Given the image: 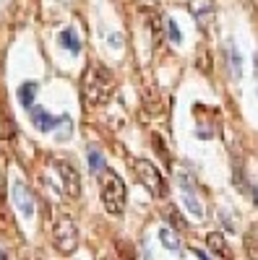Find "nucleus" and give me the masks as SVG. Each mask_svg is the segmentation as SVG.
I'll use <instances>...</instances> for the list:
<instances>
[{"instance_id": "obj_1", "label": "nucleus", "mask_w": 258, "mask_h": 260, "mask_svg": "<svg viewBox=\"0 0 258 260\" xmlns=\"http://www.w3.org/2000/svg\"><path fill=\"white\" fill-rule=\"evenodd\" d=\"M81 94L89 107H99L112 96V76L104 65H89L81 81Z\"/></svg>"}, {"instance_id": "obj_2", "label": "nucleus", "mask_w": 258, "mask_h": 260, "mask_svg": "<svg viewBox=\"0 0 258 260\" xmlns=\"http://www.w3.org/2000/svg\"><path fill=\"white\" fill-rule=\"evenodd\" d=\"M99 182H102V203H104L107 213L120 216L125 211V198H128L123 177L115 175L112 169H104L99 175Z\"/></svg>"}, {"instance_id": "obj_3", "label": "nucleus", "mask_w": 258, "mask_h": 260, "mask_svg": "<svg viewBox=\"0 0 258 260\" xmlns=\"http://www.w3.org/2000/svg\"><path fill=\"white\" fill-rule=\"evenodd\" d=\"M133 172H136V177L138 182L154 195V198H164L167 195V182L162 177V172L152 164V161H146V159H136L133 161Z\"/></svg>"}, {"instance_id": "obj_4", "label": "nucleus", "mask_w": 258, "mask_h": 260, "mask_svg": "<svg viewBox=\"0 0 258 260\" xmlns=\"http://www.w3.org/2000/svg\"><path fill=\"white\" fill-rule=\"evenodd\" d=\"M52 245H55V250L63 252V255L76 252V247H78V226L68 219V216L58 219V224H55V229H52Z\"/></svg>"}, {"instance_id": "obj_5", "label": "nucleus", "mask_w": 258, "mask_h": 260, "mask_svg": "<svg viewBox=\"0 0 258 260\" xmlns=\"http://www.w3.org/2000/svg\"><path fill=\"white\" fill-rule=\"evenodd\" d=\"M11 195H13V206L18 208V213L24 216V219H32L34 216V195H32V190L24 182L16 180L11 185Z\"/></svg>"}, {"instance_id": "obj_6", "label": "nucleus", "mask_w": 258, "mask_h": 260, "mask_svg": "<svg viewBox=\"0 0 258 260\" xmlns=\"http://www.w3.org/2000/svg\"><path fill=\"white\" fill-rule=\"evenodd\" d=\"M52 167L58 169V175H60V180H63V185H66V190H68V195H76L81 192V182H78V172H76V167L71 164V161H66V159H52Z\"/></svg>"}, {"instance_id": "obj_7", "label": "nucleus", "mask_w": 258, "mask_h": 260, "mask_svg": "<svg viewBox=\"0 0 258 260\" xmlns=\"http://www.w3.org/2000/svg\"><path fill=\"white\" fill-rule=\"evenodd\" d=\"M29 117H32L34 127L42 130V133H50V130H55V127L63 122V117H52L47 110H42V107H37V104L29 110Z\"/></svg>"}, {"instance_id": "obj_8", "label": "nucleus", "mask_w": 258, "mask_h": 260, "mask_svg": "<svg viewBox=\"0 0 258 260\" xmlns=\"http://www.w3.org/2000/svg\"><path fill=\"white\" fill-rule=\"evenodd\" d=\"M180 185H183V203H185V208L196 216V219H204V206L196 198V190H193V185H190V180L185 175H180Z\"/></svg>"}, {"instance_id": "obj_9", "label": "nucleus", "mask_w": 258, "mask_h": 260, "mask_svg": "<svg viewBox=\"0 0 258 260\" xmlns=\"http://www.w3.org/2000/svg\"><path fill=\"white\" fill-rule=\"evenodd\" d=\"M37 91H39V83H37V81L21 83V86H18V102H21V107L32 110V107H34V99H37Z\"/></svg>"}, {"instance_id": "obj_10", "label": "nucleus", "mask_w": 258, "mask_h": 260, "mask_svg": "<svg viewBox=\"0 0 258 260\" xmlns=\"http://www.w3.org/2000/svg\"><path fill=\"white\" fill-rule=\"evenodd\" d=\"M190 13L196 16L201 24H206V21L214 16V0H190Z\"/></svg>"}, {"instance_id": "obj_11", "label": "nucleus", "mask_w": 258, "mask_h": 260, "mask_svg": "<svg viewBox=\"0 0 258 260\" xmlns=\"http://www.w3.org/2000/svg\"><path fill=\"white\" fill-rule=\"evenodd\" d=\"M159 242H162L169 252H180V250H183V242H180L178 232L169 229V226H162V229H159Z\"/></svg>"}, {"instance_id": "obj_12", "label": "nucleus", "mask_w": 258, "mask_h": 260, "mask_svg": "<svg viewBox=\"0 0 258 260\" xmlns=\"http://www.w3.org/2000/svg\"><path fill=\"white\" fill-rule=\"evenodd\" d=\"M227 60H230V73L232 78L238 81L243 76V57L238 52V47H235V42H227Z\"/></svg>"}, {"instance_id": "obj_13", "label": "nucleus", "mask_w": 258, "mask_h": 260, "mask_svg": "<svg viewBox=\"0 0 258 260\" xmlns=\"http://www.w3.org/2000/svg\"><path fill=\"white\" fill-rule=\"evenodd\" d=\"M206 245L217 252L219 257H224V260H230V247H227V242H224V234H219V232H211V234H206Z\"/></svg>"}, {"instance_id": "obj_14", "label": "nucleus", "mask_w": 258, "mask_h": 260, "mask_svg": "<svg viewBox=\"0 0 258 260\" xmlns=\"http://www.w3.org/2000/svg\"><path fill=\"white\" fill-rule=\"evenodd\" d=\"M58 42H60V47H66V50L73 52V55L81 52V39H78V34H76L73 29H63L60 37H58Z\"/></svg>"}, {"instance_id": "obj_15", "label": "nucleus", "mask_w": 258, "mask_h": 260, "mask_svg": "<svg viewBox=\"0 0 258 260\" xmlns=\"http://www.w3.org/2000/svg\"><path fill=\"white\" fill-rule=\"evenodd\" d=\"M245 252L250 260H258V224H253L250 234L245 237Z\"/></svg>"}, {"instance_id": "obj_16", "label": "nucleus", "mask_w": 258, "mask_h": 260, "mask_svg": "<svg viewBox=\"0 0 258 260\" xmlns=\"http://www.w3.org/2000/svg\"><path fill=\"white\" fill-rule=\"evenodd\" d=\"M89 169L94 172V175H102V172L107 169L104 167V156L99 148H89Z\"/></svg>"}, {"instance_id": "obj_17", "label": "nucleus", "mask_w": 258, "mask_h": 260, "mask_svg": "<svg viewBox=\"0 0 258 260\" xmlns=\"http://www.w3.org/2000/svg\"><path fill=\"white\" fill-rule=\"evenodd\" d=\"M167 34H169V42H172V45H180V42H183V34H180L178 24H175L172 18H167Z\"/></svg>"}, {"instance_id": "obj_18", "label": "nucleus", "mask_w": 258, "mask_h": 260, "mask_svg": "<svg viewBox=\"0 0 258 260\" xmlns=\"http://www.w3.org/2000/svg\"><path fill=\"white\" fill-rule=\"evenodd\" d=\"M193 255H196L198 260H211V257H209V255H206L204 250H193Z\"/></svg>"}, {"instance_id": "obj_19", "label": "nucleus", "mask_w": 258, "mask_h": 260, "mask_svg": "<svg viewBox=\"0 0 258 260\" xmlns=\"http://www.w3.org/2000/svg\"><path fill=\"white\" fill-rule=\"evenodd\" d=\"M110 45H112V47H120V34H112V37H110Z\"/></svg>"}, {"instance_id": "obj_20", "label": "nucleus", "mask_w": 258, "mask_h": 260, "mask_svg": "<svg viewBox=\"0 0 258 260\" xmlns=\"http://www.w3.org/2000/svg\"><path fill=\"white\" fill-rule=\"evenodd\" d=\"M255 78H258V68H255Z\"/></svg>"}]
</instances>
